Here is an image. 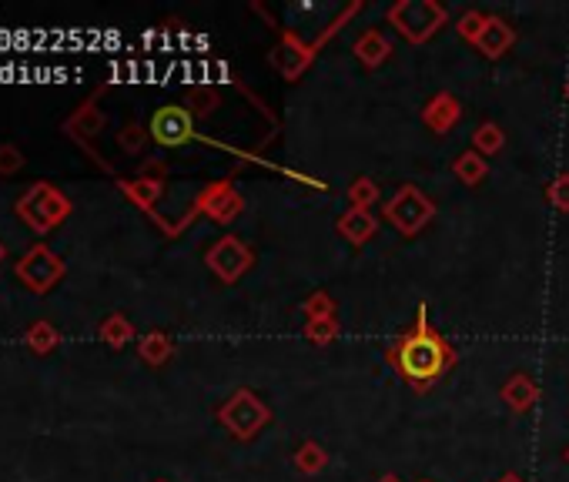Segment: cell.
<instances>
[{"mask_svg": "<svg viewBox=\"0 0 569 482\" xmlns=\"http://www.w3.org/2000/svg\"><path fill=\"white\" fill-rule=\"evenodd\" d=\"M385 362L405 385H412L416 392H426L459 362V352L429 322V308L419 305L409 329L385 349Z\"/></svg>", "mask_w": 569, "mask_h": 482, "instance_id": "6da1fadb", "label": "cell"}, {"mask_svg": "<svg viewBox=\"0 0 569 482\" xmlns=\"http://www.w3.org/2000/svg\"><path fill=\"white\" fill-rule=\"evenodd\" d=\"M385 21L409 44H429L449 24V11L436 0H395L385 11Z\"/></svg>", "mask_w": 569, "mask_h": 482, "instance_id": "7a4b0ae2", "label": "cell"}, {"mask_svg": "<svg viewBox=\"0 0 569 482\" xmlns=\"http://www.w3.org/2000/svg\"><path fill=\"white\" fill-rule=\"evenodd\" d=\"M218 422L238 442H252L258 432L272 426V406L255 389H238L218 406Z\"/></svg>", "mask_w": 569, "mask_h": 482, "instance_id": "3957f363", "label": "cell"}, {"mask_svg": "<svg viewBox=\"0 0 569 482\" xmlns=\"http://www.w3.org/2000/svg\"><path fill=\"white\" fill-rule=\"evenodd\" d=\"M432 218H436V201L416 185H402L382 205V221H389L402 238H419L432 225Z\"/></svg>", "mask_w": 569, "mask_h": 482, "instance_id": "277c9868", "label": "cell"}, {"mask_svg": "<svg viewBox=\"0 0 569 482\" xmlns=\"http://www.w3.org/2000/svg\"><path fill=\"white\" fill-rule=\"evenodd\" d=\"M17 215L31 231L37 235H47V231H54L57 225H64L67 218H71V201H67L61 191L54 185H47V181H37L24 191L21 198H17Z\"/></svg>", "mask_w": 569, "mask_h": 482, "instance_id": "5b68a950", "label": "cell"}, {"mask_svg": "<svg viewBox=\"0 0 569 482\" xmlns=\"http://www.w3.org/2000/svg\"><path fill=\"white\" fill-rule=\"evenodd\" d=\"M205 265L221 285H235L255 268V248L238 235H221L205 252Z\"/></svg>", "mask_w": 569, "mask_h": 482, "instance_id": "8992f818", "label": "cell"}, {"mask_svg": "<svg viewBox=\"0 0 569 482\" xmlns=\"http://www.w3.org/2000/svg\"><path fill=\"white\" fill-rule=\"evenodd\" d=\"M17 282L31 288L34 295H47L51 288L64 278V262L57 258L44 241H37L21 255V262L14 265Z\"/></svg>", "mask_w": 569, "mask_h": 482, "instance_id": "52a82bcc", "label": "cell"}, {"mask_svg": "<svg viewBox=\"0 0 569 482\" xmlns=\"http://www.w3.org/2000/svg\"><path fill=\"white\" fill-rule=\"evenodd\" d=\"M195 211L198 215H208L215 225H231V221L245 215V198L235 191V181L221 178L201 188V195L195 198Z\"/></svg>", "mask_w": 569, "mask_h": 482, "instance_id": "ba28073f", "label": "cell"}, {"mask_svg": "<svg viewBox=\"0 0 569 482\" xmlns=\"http://www.w3.org/2000/svg\"><path fill=\"white\" fill-rule=\"evenodd\" d=\"M151 141L161 148H185L188 141H195V118L185 104H165L151 114Z\"/></svg>", "mask_w": 569, "mask_h": 482, "instance_id": "9c48e42d", "label": "cell"}, {"mask_svg": "<svg viewBox=\"0 0 569 482\" xmlns=\"http://www.w3.org/2000/svg\"><path fill=\"white\" fill-rule=\"evenodd\" d=\"M318 47L322 44H305L302 37L292 34V31H282V37H278V44H275V51H272V67L278 74L285 77V81H298L305 71H308V64L315 61V54H318Z\"/></svg>", "mask_w": 569, "mask_h": 482, "instance_id": "30bf717a", "label": "cell"}, {"mask_svg": "<svg viewBox=\"0 0 569 482\" xmlns=\"http://www.w3.org/2000/svg\"><path fill=\"white\" fill-rule=\"evenodd\" d=\"M459 121H462V101L452 91L432 94L426 108H422V124H426L432 134H449Z\"/></svg>", "mask_w": 569, "mask_h": 482, "instance_id": "8fae6325", "label": "cell"}, {"mask_svg": "<svg viewBox=\"0 0 569 482\" xmlns=\"http://www.w3.org/2000/svg\"><path fill=\"white\" fill-rule=\"evenodd\" d=\"M516 37L519 34H516L513 24L503 21V17H496V14H489V24L476 41V51L486 57V61H499V57H506L509 51H513Z\"/></svg>", "mask_w": 569, "mask_h": 482, "instance_id": "7c38bea8", "label": "cell"}, {"mask_svg": "<svg viewBox=\"0 0 569 482\" xmlns=\"http://www.w3.org/2000/svg\"><path fill=\"white\" fill-rule=\"evenodd\" d=\"M352 54L355 61H359L365 71H379V67L389 64L392 57V41L385 37L382 31H375V27H369V31H362L359 37H355L352 44Z\"/></svg>", "mask_w": 569, "mask_h": 482, "instance_id": "4fadbf2b", "label": "cell"}, {"mask_svg": "<svg viewBox=\"0 0 569 482\" xmlns=\"http://www.w3.org/2000/svg\"><path fill=\"white\" fill-rule=\"evenodd\" d=\"M335 231L342 235V241H349L352 248H362L369 245L375 238V231H379V218L372 215V211H342L339 218H335Z\"/></svg>", "mask_w": 569, "mask_h": 482, "instance_id": "5bb4252c", "label": "cell"}, {"mask_svg": "<svg viewBox=\"0 0 569 482\" xmlns=\"http://www.w3.org/2000/svg\"><path fill=\"white\" fill-rule=\"evenodd\" d=\"M503 402L509 406V412H513V416H523V412H529L539 402V385H536V379L533 375H526V372H513L509 375V379L503 382Z\"/></svg>", "mask_w": 569, "mask_h": 482, "instance_id": "9a60e30c", "label": "cell"}, {"mask_svg": "<svg viewBox=\"0 0 569 482\" xmlns=\"http://www.w3.org/2000/svg\"><path fill=\"white\" fill-rule=\"evenodd\" d=\"M104 124H108V118H104V111L98 108V98H91L64 121V131L71 134V138H77V141H91L94 134L104 131Z\"/></svg>", "mask_w": 569, "mask_h": 482, "instance_id": "2e32d148", "label": "cell"}, {"mask_svg": "<svg viewBox=\"0 0 569 482\" xmlns=\"http://www.w3.org/2000/svg\"><path fill=\"white\" fill-rule=\"evenodd\" d=\"M121 195L138 205L141 211H154V205L165 195V181H154V178H121Z\"/></svg>", "mask_w": 569, "mask_h": 482, "instance_id": "e0dca14e", "label": "cell"}, {"mask_svg": "<svg viewBox=\"0 0 569 482\" xmlns=\"http://www.w3.org/2000/svg\"><path fill=\"white\" fill-rule=\"evenodd\" d=\"M452 175H456L466 188H479L482 181L489 178V158H482L479 151H462L456 154V161H452Z\"/></svg>", "mask_w": 569, "mask_h": 482, "instance_id": "ac0fdd59", "label": "cell"}, {"mask_svg": "<svg viewBox=\"0 0 569 482\" xmlns=\"http://www.w3.org/2000/svg\"><path fill=\"white\" fill-rule=\"evenodd\" d=\"M138 355H141V362H148L151 369H158V365H165L171 355H175V342H171V335L161 329L144 332L138 339Z\"/></svg>", "mask_w": 569, "mask_h": 482, "instance_id": "d6986e66", "label": "cell"}, {"mask_svg": "<svg viewBox=\"0 0 569 482\" xmlns=\"http://www.w3.org/2000/svg\"><path fill=\"white\" fill-rule=\"evenodd\" d=\"M134 322L124 312H111L104 322L98 325V339L108 345V349H124L128 342H134Z\"/></svg>", "mask_w": 569, "mask_h": 482, "instance_id": "ffe728a7", "label": "cell"}, {"mask_svg": "<svg viewBox=\"0 0 569 482\" xmlns=\"http://www.w3.org/2000/svg\"><path fill=\"white\" fill-rule=\"evenodd\" d=\"M292 466L302 472V476H318V472L329 469V452H325V446H318L315 439H308L292 452Z\"/></svg>", "mask_w": 569, "mask_h": 482, "instance_id": "44dd1931", "label": "cell"}, {"mask_svg": "<svg viewBox=\"0 0 569 482\" xmlns=\"http://www.w3.org/2000/svg\"><path fill=\"white\" fill-rule=\"evenodd\" d=\"M24 345L34 355H47V352H54L57 345H61V332H57L47 318H37V322H31V329L24 332Z\"/></svg>", "mask_w": 569, "mask_h": 482, "instance_id": "7402d4cb", "label": "cell"}, {"mask_svg": "<svg viewBox=\"0 0 569 482\" xmlns=\"http://www.w3.org/2000/svg\"><path fill=\"white\" fill-rule=\"evenodd\" d=\"M506 148V131L499 128L496 121H482L476 131H472V151H479L482 158H493Z\"/></svg>", "mask_w": 569, "mask_h": 482, "instance_id": "603a6c76", "label": "cell"}, {"mask_svg": "<svg viewBox=\"0 0 569 482\" xmlns=\"http://www.w3.org/2000/svg\"><path fill=\"white\" fill-rule=\"evenodd\" d=\"M218 104H221V94H218V88H211V84H198V88H191L188 98H185V108L191 111V118L195 121L215 114Z\"/></svg>", "mask_w": 569, "mask_h": 482, "instance_id": "cb8c5ba5", "label": "cell"}, {"mask_svg": "<svg viewBox=\"0 0 569 482\" xmlns=\"http://www.w3.org/2000/svg\"><path fill=\"white\" fill-rule=\"evenodd\" d=\"M345 198H349V208L355 211H372L379 205V185H375L369 175H362L345 188Z\"/></svg>", "mask_w": 569, "mask_h": 482, "instance_id": "d4e9b609", "label": "cell"}, {"mask_svg": "<svg viewBox=\"0 0 569 482\" xmlns=\"http://www.w3.org/2000/svg\"><path fill=\"white\" fill-rule=\"evenodd\" d=\"M342 335V325L339 318H315V322H305L302 325V339L318 345V349H325V345H332L335 339Z\"/></svg>", "mask_w": 569, "mask_h": 482, "instance_id": "484cf974", "label": "cell"}, {"mask_svg": "<svg viewBox=\"0 0 569 482\" xmlns=\"http://www.w3.org/2000/svg\"><path fill=\"white\" fill-rule=\"evenodd\" d=\"M148 141H151V131L144 128L141 121H128L124 128L118 131V148L124 154H141L144 148H148Z\"/></svg>", "mask_w": 569, "mask_h": 482, "instance_id": "4316f807", "label": "cell"}, {"mask_svg": "<svg viewBox=\"0 0 569 482\" xmlns=\"http://www.w3.org/2000/svg\"><path fill=\"white\" fill-rule=\"evenodd\" d=\"M486 24H489V14H482V11H476V7H469V11L459 14L456 34L462 37V41H469L472 47H476V41L482 37V31H486Z\"/></svg>", "mask_w": 569, "mask_h": 482, "instance_id": "83f0119b", "label": "cell"}, {"mask_svg": "<svg viewBox=\"0 0 569 482\" xmlns=\"http://www.w3.org/2000/svg\"><path fill=\"white\" fill-rule=\"evenodd\" d=\"M302 315L305 322H315V318H339V305L329 292H312L302 302Z\"/></svg>", "mask_w": 569, "mask_h": 482, "instance_id": "f1b7e54d", "label": "cell"}, {"mask_svg": "<svg viewBox=\"0 0 569 482\" xmlns=\"http://www.w3.org/2000/svg\"><path fill=\"white\" fill-rule=\"evenodd\" d=\"M546 201L559 211V215H569V171H559V175L549 181Z\"/></svg>", "mask_w": 569, "mask_h": 482, "instance_id": "f546056e", "label": "cell"}, {"mask_svg": "<svg viewBox=\"0 0 569 482\" xmlns=\"http://www.w3.org/2000/svg\"><path fill=\"white\" fill-rule=\"evenodd\" d=\"M24 168V151L17 144H0V175L11 178Z\"/></svg>", "mask_w": 569, "mask_h": 482, "instance_id": "4dcf8cb0", "label": "cell"}, {"mask_svg": "<svg viewBox=\"0 0 569 482\" xmlns=\"http://www.w3.org/2000/svg\"><path fill=\"white\" fill-rule=\"evenodd\" d=\"M141 178H154V181H165L168 178V165H165V158H151V161H144V168L138 171Z\"/></svg>", "mask_w": 569, "mask_h": 482, "instance_id": "1f68e13d", "label": "cell"}, {"mask_svg": "<svg viewBox=\"0 0 569 482\" xmlns=\"http://www.w3.org/2000/svg\"><path fill=\"white\" fill-rule=\"evenodd\" d=\"M499 482H526V479L516 476V472H506V476H499Z\"/></svg>", "mask_w": 569, "mask_h": 482, "instance_id": "d6a6232c", "label": "cell"}, {"mask_svg": "<svg viewBox=\"0 0 569 482\" xmlns=\"http://www.w3.org/2000/svg\"><path fill=\"white\" fill-rule=\"evenodd\" d=\"M375 482H402L399 476H395V472H385V476H379V479H375Z\"/></svg>", "mask_w": 569, "mask_h": 482, "instance_id": "836d02e7", "label": "cell"}, {"mask_svg": "<svg viewBox=\"0 0 569 482\" xmlns=\"http://www.w3.org/2000/svg\"><path fill=\"white\" fill-rule=\"evenodd\" d=\"M563 98L569 101V81H566V88H563Z\"/></svg>", "mask_w": 569, "mask_h": 482, "instance_id": "e575fe53", "label": "cell"}, {"mask_svg": "<svg viewBox=\"0 0 569 482\" xmlns=\"http://www.w3.org/2000/svg\"><path fill=\"white\" fill-rule=\"evenodd\" d=\"M4 255H7V252H4V245H0V262H4Z\"/></svg>", "mask_w": 569, "mask_h": 482, "instance_id": "d590c367", "label": "cell"}, {"mask_svg": "<svg viewBox=\"0 0 569 482\" xmlns=\"http://www.w3.org/2000/svg\"><path fill=\"white\" fill-rule=\"evenodd\" d=\"M566 462H569V446H566Z\"/></svg>", "mask_w": 569, "mask_h": 482, "instance_id": "8d00e7d4", "label": "cell"}, {"mask_svg": "<svg viewBox=\"0 0 569 482\" xmlns=\"http://www.w3.org/2000/svg\"><path fill=\"white\" fill-rule=\"evenodd\" d=\"M154 482H168V479H154Z\"/></svg>", "mask_w": 569, "mask_h": 482, "instance_id": "74e56055", "label": "cell"}, {"mask_svg": "<svg viewBox=\"0 0 569 482\" xmlns=\"http://www.w3.org/2000/svg\"><path fill=\"white\" fill-rule=\"evenodd\" d=\"M419 482H432V479H419Z\"/></svg>", "mask_w": 569, "mask_h": 482, "instance_id": "f35d334b", "label": "cell"}]
</instances>
